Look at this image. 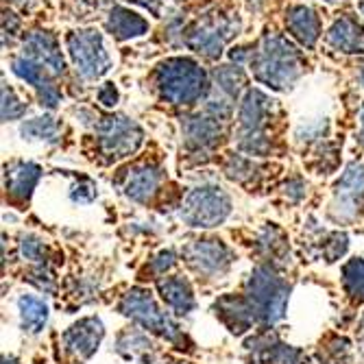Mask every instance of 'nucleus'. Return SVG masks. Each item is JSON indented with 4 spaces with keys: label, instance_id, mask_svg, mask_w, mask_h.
<instances>
[{
    "label": "nucleus",
    "instance_id": "1",
    "mask_svg": "<svg viewBox=\"0 0 364 364\" xmlns=\"http://www.w3.org/2000/svg\"><path fill=\"white\" fill-rule=\"evenodd\" d=\"M251 68L262 85L275 92H288L304 75L306 59L292 42L277 33H267L253 50Z\"/></svg>",
    "mask_w": 364,
    "mask_h": 364
},
{
    "label": "nucleus",
    "instance_id": "2",
    "mask_svg": "<svg viewBox=\"0 0 364 364\" xmlns=\"http://www.w3.org/2000/svg\"><path fill=\"white\" fill-rule=\"evenodd\" d=\"M153 83L161 101L175 107H190L208 92V75L194 59L171 57L155 65Z\"/></svg>",
    "mask_w": 364,
    "mask_h": 364
},
{
    "label": "nucleus",
    "instance_id": "3",
    "mask_svg": "<svg viewBox=\"0 0 364 364\" xmlns=\"http://www.w3.org/2000/svg\"><path fill=\"white\" fill-rule=\"evenodd\" d=\"M245 296L255 310L257 323L275 325L286 316L290 284L279 275L273 264H257L247 279Z\"/></svg>",
    "mask_w": 364,
    "mask_h": 364
},
{
    "label": "nucleus",
    "instance_id": "4",
    "mask_svg": "<svg viewBox=\"0 0 364 364\" xmlns=\"http://www.w3.org/2000/svg\"><path fill=\"white\" fill-rule=\"evenodd\" d=\"M118 310H120V314H124L127 318L134 321L136 325L146 329V332H151L164 341L177 345L179 349H183L181 347V345H186L183 332L179 329V325L171 318V314L159 308V304L155 301L151 290L131 288L127 294H122Z\"/></svg>",
    "mask_w": 364,
    "mask_h": 364
},
{
    "label": "nucleus",
    "instance_id": "5",
    "mask_svg": "<svg viewBox=\"0 0 364 364\" xmlns=\"http://www.w3.org/2000/svg\"><path fill=\"white\" fill-rule=\"evenodd\" d=\"M271 114H273V101L267 94L259 90L245 92L238 109V131H236L240 151L249 155L271 153V140L267 136V124Z\"/></svg>",
    "mask_w": 364,
    "mask_h": 364
},
{
    "label": "nucleus",
    "instance_id": "6",
    "mask_svg": "<svg viewBox=\"0 0 364 364\" xmlns=\"http://www.w3.org/2000/svg\"><path fill=\"white\" fill-rule=\"evenodd\" d=\"M240 31V20L234 14H225L220 9L208 11L198 18L194 24H190L181 33V42L208 59H218L225 44L238 36Z\"/></svg>",
    "mask_w": 364,
    "mask_h": 364
},
{
    "label": "nucleus",
    "instance_id": "7",
    "mask_svg": "<svg viewBox=\"0 0 364 364\" xmlns=\"http://www.w3.org/2000/svg\"><path fill=\"white\" fill-rule=\"evenodd\" d=\"M231 214V198L218 186H201L186 194L181 203V220L194 229H212L223 225Z\"/></svg>",
    "mask_w": 364,
    "mask_h": 364
},
{
    "label": "nucleus",
    "instance_id": "8",
    "mask_svg": "<svg viewBox=\"0 0 364 364\" xmlns=\"http://www.w3.org/2000/svg\"><path fill=\"white\" fill-rule=\"evenodd\" d=\"M65 44H68L73 65L81 79L96 81L112 68V57L105 48L103 36L96 28L70 31Z\"/></svg>",
    "mask_w": 364,
    "mask_h": 364
},
{
    "label": "nucleus",
    "instance_id": "9",
    "mask_svg": "<svg viewBox=\"0 0 364 364\" xmlns=\"http://www.w3.org/2000/svg\"><path fill=\"white\" fill-rule=\"evenodd\" d=\"M94 131L98 136V146H101L107 161H118L136 153L144 140V131L138 122L127 116H96Z\"/></svg>",
    "mask_w": 364,
    "mask_h": 364
},
{
    "label": "nucleus",
    "instance_id": "10",
    "mask_svg": "<svg viewBox=\"0 0 364 364\" xmlns=\"http://www.w3.org/2000/svg\"><path fill=\"white\" fill-rule=\"evenodd\" d=\"M364 214V164L353 161L334 186L327 216L336 225H351Z\"/></svg>",
    "mask_w": 364,
    "mask_h": 364
},
{
    "label": "nucleus",
    "instance_id": "11",
    "mask_svg": "<svg viewBox=\"0 0 364 364\" xmlns=\"http://www.w3.org/2000/svg\"><path fill=\"white\" fill-rule=\"evenodd\" d=\"M227 120L212 114L210 109H203L201 114L186 116L181 122V136H183V149L190 155H208L212 153L225 134Z\"/></svg>",
    "mask_w": 364,
    "mask_h": 364
},
{
    "label": "nucleus",
    "instance_id": "12",
    "mask_svg": "<svg viewBox=\"0 0 364 364\" xmlns=\"http://www.w3.org/2000/svg\"><path fill=\"white\" fill-rule=\"evenodd\" d=\"M183 259L188 267L205 279H214L225 275L231 264H234V253L220 240L208 238V240H194L183 249Z\"/></svg>",
    "mask_w": 364,
    "mask_h": 364
},
{
    "label": "nucleus",
    "instance_id": "13",
    "mask_svg": "<svg viewBox=\"0 0 364 364\" xmlns=\"http://www.w3.org/2000/svg\"><path fill=\"white\" fill-rule=\"evenodd\" d=\"M245 349L249 351V360L253 364H306L308 362V355L301 349L282 343L279 336L271 332L253 336L251 341L245 343Z\"/></svg>",
    "mask_w": 364,
    "mask_h": 364
},
{
    "label": "nucleus",
    "instance_id": "14",
    "mask_svg": "<svg viewBox=\"0 0 364 364\" xmlns=\"http://www.w3.org/2000/svg\"><path fill=\"white\" fill-rule=\"evenodd\" d=\"M11 70L16 77H20L22 81H26L28 85L36 87L42 107L55 109L61 103V90L57 87L55 75L46 68V65L20 55L11 61Z\"/></svg>",
    "mask_w": 364,
    "mask_h": 364
},
{
    "label": "nucleus",
    "instance_id": "15",
    "mask_svg": "<svg viewBox=\"0 0 364 364\" xmlns=\"http://www.w3.org/2000/svg\"><path fill=\"white\" fill-rule=\"evenodd\" d=\"M103 336H105L103 321L98 316H85L65 329L61 341H63L65 351L75 360L85 362L98 351V345L103 343Z\"/></svg>",
    "mask_w": 364,
    "mask_h": 364
},
{
    "label": "nucleus",
    "instance_id": "16",
    "mask_svg": "<svg viewBox=\"0 0 364 364\" xmlns=\"http://www.w3.org/2000/svg\"><path fill=\"white\" fill-rule=\"evenodd\" d=\"M212 310H214L216 318L236 336L249 332V329L257 323L255 310L251 308L245 294H223L220 299H216Z\"/></svg>",
    "mask_w": 364,
    "mask_h": 364
},
{
    "label": "nucleus",
    "instance_id": "17",
    "mask_svg": "<svg viewBox=\"0 0 364 364\" xmlns=\"http://www.w3.org/2000/svg\"><path fill=\"white\" fill-rule=\"evenodd\" d=\"M22 55L38 61L42 65L59 77L65 73V61H63V55H61V46H59V40L53 36L50 31H33L24 38V44H22Z\"/></svg>",
    "mask_w": 364,
    "mask_h": 364
},
{
    "label": "nucleus",
    "instance_id": "18",
    "mask_svg": "<svg viewBox=\"0 0 364 364\" xmlns=\"http://www.w3.org/2000/svg\"><path fill=\"white\" fill-rule=\"evenodd\" d=\"M161 179H164V171L159 166H155V164H142V166H136L129 171L122 192H124V196L131 198V201L149 203L155 196Z\"/></svg>",
    "mask_w": 364,
    "mask_h": 364
},
{
    "label": "nucleus",
    "instance_id": "19",
    "mask_svg": "<svg viewBox=\"0 0 364 364\" xmlns=\"http://www.w3.org/2000/svg\"><path fill=\"white\" fill-rule=\"evenodd\" d=\"M42 177V168L33 161H14L5 173V190L11 201L26 203L38 181Z\"/></svg>",
    "mask_w": 364,
    "mask_h": 364
},
{
    "label": "nucleus",
    "instance_id": "20",
    "mask_svg": "<svg viewBox=\"0 0 364 364\" xmlns=\"http://www.w3.org/2000/svg\"><path fill=\"white\" fill-rule=\"evenodd\" d=\"M286 26L290 36L306 48H312L321 38V18L308 5H292L286 11Z\"/></svg>",
    "mask_w": 364,
    "mask_h": 364
},
{
    "label": "nucleus",
    "instance_id": "21",
    "mask_svg": "<svg viewBox=\"0 0 364 364\" xmlns=\"http://www.w3.org/2000/svg\"><path fill=\"white\" fill-rule=\"evenodd\" d=\"M327 44L347 55H364V26L351 18H338L327 33Z\"/></svg>",
    "mask_w": 364,
    "mask_h": 364
},
{
    "label": "nucleus",
    "instance_id": "22",
    "mask_svg": "<svg viewBox=\"0 0 364 364\" xmlns=\"http://www.w3.org/2000/svg\"><path fill=\"white\" fill-rule=\"evenodd\" d=\"M157 290L161 294V301L179 316H186L196 308L192 286H190V282L186 277H179V275L159 277L157 279Z\"/></svg>",
    "mask_w": 364,
    "mask_h": 364
},
{
    "label": "nucleus",
    "instance_id": "23",
    "mask_svg": "<svg viewBox=\"0 0 364 364\" xmlns=\"http://www.w3.org/2000/svg\"><path fill=\"white\" fill-rule=\"evenodd\" d=\"M105 28L118 42H127V40H134V38H142L149 31V22L140 14L131 11L127 7H114L109 11Z\"/></svg>",
    "mask_w": 364,
    "mask_h": 364
},
{
    "label": "nucleus",
    "instance_id": "24",
    "mask_svg": "<svg viewBox=\"0 0 364 364\" xmlns=\"http://www.w3.org/2000/svg\"><path fill=\"white\" fill-rule=\"evenodd\" d=\"M114 347L124 360H134V362H142V364H151L153 355H155V347H153V341L149 338V334L140 332V329H134V327L120 332Z\"/></svg>",
    "mask_w": 364,
    "mask_h": 364
},
{
    "label": "nucleus",
    "instance_id": "25",
    "mask_svg": "<svg viewBox=\"0 0 364 364\" xmlns=\"http://www.w3.org/2000/svg\"><path fill=\"white\" fill-rule=\"evenodd\" d=\"M20 327L28 336L40 334L48 323V304L38 294H22L18 299Z\"/></svg>",
    "mask_w": 364,
    "mask_h": 364
},
{
    "label": "nucleus",
    "instance_id": "26",
    "mask_svg": "<svg viewBox=\"0 0 364 364\" xmlns=\"http://www.w3.org/2000/svg\"><path fill=\"white\" fill-rule=\"evenodd\" d=\"M257 249L259 253L267 257V264H273V267H279V264L288 262L290 255V247L288 240L284 236V231L277 225H267L257 236Z\"/></svg>",
    "mask_w": 364,
    "mask_h": 364
},
{
    "label": "nucleus",
    "instance_id": "27",
    "mask_svg": "<svg viewBox=\"0 0 364 364\" xmlns=\"http://www.w3.org/2000/svg\"><path fill=\"white\" fill-rule=\"evenodd\" d=\"M20 136L24 140H40V142L55 144L59 142V122L50 116L31 118L20 127Z\"/></svg>",
    "mask_w": 364,
    "mask_h": 364
},
{
    "label": "nucleus",
    "instance_id": "28",
    "mask_svg": "<svg viewBox=\"0 0 364 364\" xmlns=\"http://www.w3.org/2000/svg\"><path fill=\"white\" fill-rule=\"evenodd\" d=\"M214 81L229 101H234V98H238V94L242 92V87L247 83V75L238 63L236 65L227 63V65H220V68L214 70Z\"/></svg>",
    "mask_w": 364,
    "mask_h": 364
},
{
    "label": "nucleus",
    "instance_id": "29",
    "mask_svg": "<svg viewBox=\"0 0 364 364\" xmlns=\"http://www.w3.org/2000/svg\"><path fill=\"white\" fill-rule=\"evenodd\" d=\"M343 288L353 304H364V259L351 257L343 267Z\"/></svg>",
    "mask_w": 364,
    "mask_h": 364
},
{
    "label": "nucleus",
    "instance_id": "30",
    "mask_svg": "<svg viewBox=\"0 0 364 364\" xmlns=\"http://www.w3.org/2000/svg\"><path fill=\"white\" fill-rule=\"evenodd\" d=\"M316 249H318V255L327 264H334L347 253L349 238H347V234H343V231H329V234H325L323 240L316 245Z\"/></svg>",
    "mask_w": 364,
    "mask_h": 364
},
{
    "label": "nucleus",
    "instance_id": "31",
    "mask_svg": "<svg viewBox=\"0 0 364 364\" xmlns=\"http://www.w3.org/2000/svg\"><path fill=\"white\" fill-rule=\"evenodd\" d=\"M257 166L253 164V159H247V157H242V155H231L229 159H227V164H225V173H227V177L229 179H234V181H238V183H247V181H251L253 177H257Z\"/></svg>",
    "mask_w": 364,
    "mask_h": 364
},
{
    "label": "nucleus",
    "instance_id": "32",
    "mask_svg": "<svg viewBox=\"0 0 364 364\" xmlns=\"http://www.w3.org/2000/svg\"><path fill=\"white\" fill-rule=\"evenodd\" d=\"M20 253L24 259L33 262V264H48V257H46V245L36 238V236H31V234H24L20 238Z\"/></svg>",
    "mask_w": 364,
    "mask_h": 364
},
{
    "label": "nucleus",
    "instance_id": "33",
    "mask_svg": "<svg viewBox=\"0 0 364 364\" xmlns=\"http://www.w3.org/2000/svg\"><path fill=\"white\" fill-rule=\"evenodd\" d=\"M26 114V105L18 98V94L3 83V122H11V120H20Z\"/></svg>",
    "mask_w": 364,
    "mask_h": 364
},
{
    "label": "nucleus",
    "instance_id": "34",
    "mask_svg": "<svg viewBox=\"0 0 364 364\" xmlns=\"http://www.w3.org/2000/svg\"><path fill=\"white\" fill-rule=\"evenodd\" d=\"M26 277H28L31 284H36L42 292L53 294V292L57 290V282H55V275H53V271H50L48 264H38L36 269L28 271Z\"/></svg>",
    "mask_w": 364,
    "mask_h": 364
},
{
    "label": "nucleus",
    "instance_id": "35",
    "mask_svg": "<svg viewBox=\"0 0 364 364\" xmlns=\"http://www.w3.org/2000/svg\"><path fill=\"white\" fill-rule=\"evenodd\" d=\"M96 186L87 179V177H83L77 186H73V190H70V198L75 203H81V205H87V203H92L94 198H96Z\"/></svg>",
    "mask_w": 364,
    "mask_h": 364
},
{
    "label": "nucleus",
    "instance_id": "36",
    "mask_svg": "<svg viewBox=\"0 0 364 364\" xmlns=\"http://www.w3.org/2000/svg\"><path fill=\"white\" fill-rule=\"evenodd\" d=\"M177 264V255L173 249H166V251H161L157 257H153L151 262V271L153 275H166L173 267Z\"/></svg>",
    "mask_w": 364,
    "mask_h": 364
},
{
    "label": "nucleus",
    "instance_id": "37",
    "mask_svg": "<svg viewBox=\"0 0 364 364\" xmlns=\"http://www.w3.org/2000/svg\"><path fill=\"white\" fill-rule=\"evenodd\" d=\"M96 98H98V103H101L103 107L112 109V107H116V103H118L120 94H118V87H116L112 81H107V83H103L101 87H98V94H96Z\"/></svg>",
    "mask_w": 364,
    "mask_h": 364
},
{
    "label": "nucleus",
    "instance_id": "38",
    "mask_svg": "<svg viewBox=\"0 0 364 364\" xmlns=\"http://www.w3.org/2000/svg\"><path fill=\"white\" fill-rule=\"evenodd\" d=\"M286 194H288L290 201H301V198L306 196V183H304V179H299V177L288 179L286 181Z\"/></svg>",
    "mask_w": 364,
    "mask_h": 364
},
{
    "label": "nucleus",
    "instance_id": "39",
    "mask_svg": "<svg viewBox=\"0 0 364 364\" xmlns=\"http://www.w3.org/2000/svg\"><path fill=\"white\" fill-rule=\"evenodd\" d=\"M18 28H20V18L16 14H11V11H5V16H3V36H5V40H7V36L11 40Z\"/></svg>",
    "mask_w": 364,
    "mask_h": 364
},
{
    "label": "nucleus",
    "instance_id": "40",
    "mask_svg": "<svg viewBox=\"0 0 364 364\" xmlns=\"http://www.w3.org/2000/svg\"><path fill=\"white\" fill-rule=\"evenodd\" d=\"M358 144L364 149V105H362V109H360V131H358Z\"/></svg>",
    "mask_w": 364,
    "mask_h": 364
},
{
    "label": "nucleus",
    "instance_id": "41",
    "mask_svg": "<svg viewBox=\"0 0 364 364\" xmlns=\"http://www.w3.org/2000/svg\"><path fill=\"white\" fill-rule=\"evenodd\" d=\"M3 364H20V362H18L16 355H5V358H3Z\"/></svg>",
    "mask_w": 364,
    "mask_h": 364
},
{
    "label": "nucleus",
    "instance_id": "42",
    "mask_svg": "<svg viewBox=\"0 0 364 364\" xmlns=\"http://www.w3.org/2000/svg\"><path fill=\"white\" fill-rule=\"evenodd\" d=\"M360 334H362V336H364V316H362V318H360Z\"/></svg>",
    "mask_w": 364,
    "mask_h": 364
},
{
    "label": "nucleus",
    "instance_id": "43",
    "mask_svg": "<svg viewBox=\"0 0 364 364\" xmlns=\"http://www.w3.org/2000/svg\"><path fill=\"white\" fill-rule=\"evenodd\" d=\"M360 83L364 85V65H362V68H360Z\"/></svg>",
    "mask_w": 364,
    "mask_h": 364
},
{
    "label": "nucleus",
    "instance_id": "44",
    "mask_svg": "<svg viewBox=\"0 0 364 364\" xmlns=\"http://www.w3.org/2000/svg\"><path fill=\"white\" fill-rule=\"evenodd\" d=\"M360 11H362V16H364V0H362V3H360Z\"/></svg>",
    "mask_w": 364,
    "mask_h": 364
},
{
    "label": "nucleus",
    "instance_id": "45",
    "mask_svg": "<svg viewBox=\"0 0 364 364\" xmlns=\"http://www.w3.org/2000/svg\"><path fill=\"white\" fill-rule=\"evenodd\" d=\"M168 364H186V362H168Z\"/></svg>",
    "mask_w": 364,
    "mask_h": 364
},
{
    "label": "nucleus",
    "instance_id": "46",
    "mask_svg": "<svg viewBox=\"0 0 364 364\" xmlns=\"http://www.w3.org/2000/svg\"><path fill=\"white\" fill-rule=\"evenodd\" d=\"M362 360H364V347H362Z\"/></svg>",
    "mask_w": 364,
    "mask_h": 364
}]
</instances>
